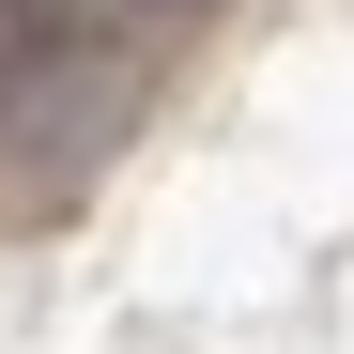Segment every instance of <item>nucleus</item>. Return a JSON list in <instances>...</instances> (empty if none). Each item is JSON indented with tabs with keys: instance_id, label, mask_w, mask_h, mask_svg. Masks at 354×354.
I'll list each match as a JSON object with an SVG mask.
<instances>
[{
	"instance_id": "f257e3e1",
	"label": "nucleus",
	"mask_w": 354,
	"mask_h": 354,
	"mask_svg": "<svg viewBox=\"0 0 354 354\" xmlns=\"http://www.w3.org/2000/svg\"><path fill=\"white\" fill-rule=\"evenodd\" d=\"M124 124V46L93 0H0V154L31 185L93 169V139Z\"/></svg>"
}]
</instances>
